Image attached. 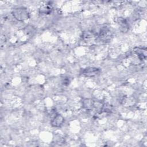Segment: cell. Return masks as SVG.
Here are the masks:
<instances>
[{
    "label": "cell",
    "instance_id": "1",
    "mask_svg": "<svg viewBox=\"0 0 147 147\" xmlns=\"http://www.w3.org/2000/svg\"><path fill=\"white\" fill-rule=\"evenodd\" d=\"M13 14L14 17L18 20H25L29 18L28 11L24 8L14 9L13 11Z\"/></svg>",
    "mask_w": 147,
    "mask_h": 147
},
{
    "label": "cell",
    "instance_id": "2",
    "mask_svg": "<svg viewBox=\"0 0 147 147\" xmlns=\"http://www.w3.org/2000/svg\"><path fill=\"white\" fill-rule=\"evenodd\" d=\"M100 70L96 68H88L83 70V74L86 76H92L99 74Z\"/></svg>",
    "mask_w": 147,
    "mask_h": 147
},
{
    "label": "cell",
    "instance_id": "3",
    "mask_svg": "<svg viewBox=\"0 0 147 147\" xmlns=\"http://www.w3.org/2000/svg\"><path fill=\"white\" fill-rule=\"evenodd\" d=\"M64 122V118L60 115H56L51 122V124L53 126L58 127L62 125Z\"/></svg>",
    "mask_w": 147,
    "mask_h": 147
},
{
    "label": "cell",
    "instance_id": "4",
    "mask_svg": "<svg viewBox=\"0 0 147 147\" xmlns=\"http://www.w3.org/2000/svg\"><path fill=\"white\" fill-rule=\"evenodd\" d=\"M135 52L136 53L138 56V57L141 59H145L146 57V49H144L143 48H137L135 49Z\"/></svg>",
    "mask_w": 147,
    "mask_h": 147
},
{
    "label": "cell",
    "instance_id": "5",
    "mask_svg": "<svg viewBox=\"0 0 147 147\" xmlns=\"http://www.w3.org/2000/svg\"><path fill=\"white\" fill-rule=\"evenodd\" d=\"M84 106L87 109H92L93 106H94V102L91 99H86L84 101Z\"/></svg>",
    "mask_w": 147,
    "mask_h": 147
},
{
    "label": "cell",
    "instance_id": "6",
    "mask_svg": "<svg viewBox=\"0 0 147 147\" xmlns=\"http://www.w3.org/2000/svg\"><path fill=\"white\" fill-rule=\"evenodd\" d=\"M40 10H41V13H44V14H49L50 12H51V9L48 6L42 7Z\"/></svg>",
    "mask_w": 147,
    "mask_h": 147
}]
</instances>
